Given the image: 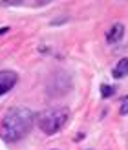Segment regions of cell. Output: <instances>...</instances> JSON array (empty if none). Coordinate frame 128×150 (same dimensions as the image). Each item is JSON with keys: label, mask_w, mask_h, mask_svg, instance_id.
<instances>
[{"label": "cell", "mask_w": 128, "mask_h": 150, "mask_svg": "<svg viewBox=\"0 0 128 150\" xmlns=\"http://www.w3.org/2000/svg\"><path fill=\"white\" fill-rule=\"evenodd\" d=\"M7 31H9V28H0V35H6Z\"/></svg>", "instance_id": "10"}, {"label": "cell", "mask_w": 128, "mask_h": 150, "mask_svg": "<svg viewBox=\"0 0 128 150\" xmlns=\"http://www.w3.org/2000/svg\"><path fill=\"white\" fill-rule=\"evenodd\" d=\"M68 119H70V110L66 106H57V108H48L42 114H39L37 123L46 136H53V134H59L64 128Z\"/></svg>", "instance_id": "2"}, {"label": "cell", "mask_w": 128, "mask_h": 150, "mask_svg": "<svg viewBox=\"0 0 128 150\" xmlns=\"http://www.w3.org/2000/svg\"><path fill=\"white\" fill-rule=\"evenodd\" d=\"M0 6H4V7H7V6H24V2H18V0H0Z\"/></svg>", "instance_id": "9"}, {"label": "cell", "mask_w": 128, "mask_h": 150, "mask_svg": "<svg viewBox=\"0 0 128 150\" xmlns=\"http://www.w3.org/2000/svg\"><path fill=\"white\" fill-rule=\"evenodd\" d=\"M35 114L29 108H11L0 123V137L6 143H17L24 139L33 128Z\"/></svg>", "instance_id": "1"}, {"label": "cell", "mask_w": 128, "mask_h": 150, "mask_svg": "<svg viewBox=\"0 0 128 150\" xmlns=\"http://www.w3.org/2000/svg\"><path fill=\"white\" fill-rule=\"evenodd\" d=\"M70 90H71V77H70V73L57 71V73H53L51 81L48 82L46 92L50 95H53V97H62V95H66L68 92H70Z\"/></svg>", "instance_id": "3"}, {"label": "cell", "mask_w": 128, "mask_h": 150, "mask_svg": "<svg viewBox=\"0 0 128 150\" xmlns=\"http://www.w3.org/2000/svg\"><path fill=\"white\" fill-rule=\"evenodd\" d=\"M128 75V57L121 59L117 64H115V68L112 70V77L114 79H124Z\"/></svg>", "instance_id": "6"}, {"label": "cell", "mask_w": 128, "mask_h": 150, "mask_svg": "<svg viewBox=\"0 0 128 150\" xmlns=\"http://www.w3.org/2000/svg\"><path fill=\"white\" fill-rule=\"evenodd\" d=\"M115 93V86H110V84H101V97L103 99H108Z\"/></svg>", "instance_id": "7"}, {"label": "cell", "mask_w": 128, "mask_h": 150, "mask_svg": "<svg viewBox=\"0 0 128 150\" xmlns=\"http://www.w3.org/2000/svg\"><path fill=\"white\" fill-rule=\"evenodd\" d=\"M123 35H124V26L121 22H117V24H112V28L106 31V40L110 44H117L123 39Z\"/></svg>", "instance_id": "5"}, {"label": "cell", "mask_w": 128, "mask_h": 150, "mask_svg": "<svg viewBox=\"0 0 128 150\" xmlns=\"http://www.w3.org/2000/svg\"><path fill=\"white\" fill-rule=\"evenodd\" d=\"M17 82H18V75L15 71H11V70H2L0 71V97L4 93H7V92H11Z\"/></svg>", "instance_id": "4"}, {"label": "cell", "mask_w": 128, "mask_h": 150, "mask_svg": "<svg viewBox=\"0 0 128 150\" xmlns=\"http://www.w3.org/2000/svg\"><path fill=\"white\" fill-rule=\"evenodd\" d=\"M119 114H121V115H128V95L123 97V101H121V108H119Z\"/></svg>", "instance_id": "8"}]
</instances>
